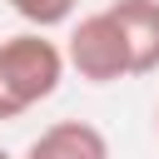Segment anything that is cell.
Listing matches in <instances>:
<instances>
[{"label": "cell", "instance_id": "1", "mask_svg": "<svg viewBox=\"0 0 159 159\" xmlns=\"http://www.w3.org/2000/svg\"><path fill=\"white\" fill-rule=\"evenodd\" d=\"M65 80V50L45 30H20L0 40V124L45 104Z\"/></svg>", "mask_w": 159, "mask_h": 159}, {"label": "cell", "instance_id": "2", "mask_svg": "<svg viewBox=\"0 0 159 159\" xmlns=\"http://www.w3.org/2000/svg\"><path fill=\"white\" fill-rule=\"evenodd\" d=\"M65 50V70H75L84 84H114V80H129V55H124V40H119V25L109 10H89L70 25V40L60 45Z\"/></svg>", "mask_w": 159, "mask_h": 159}, {"label": "cell", "instance_id": "3", "mask_svg": "<svg viewBox=\"0 0 159 159\" xmlns=\"http://www.w3.org/2000/svg\"><path fill=\"white\" fill-rule=\"evenodd\" d=\"M104 10L119 25L129 75H154L159 70V0H109Z\"/></svg>", "mask_w": 159, "mask_h": 159}, {"label": "cell", "instance_id": "4", "mask_svg": "<svg viewBox=\"0 0 159 159\" xmlns=\"http://www.w3.org/2000/svg\"><path fill=\"white\" fill-rule=\"evenodd\" d=\"M20 159H109V139L89 119H55L25 144Z\"/></svg>", "mask_w": 159, "mask_h": 159}, {"label": "cell", "instance_id": "5", "mask_svg": "<svg viewBox=\"0 0 159 159\" xmlns=\"http://www.w3.org/2000/svg\"><path fill=\"white\" fill-rule=\"evenodd\" d=\"M30 30H60V25H70L75 20V10H80V0H5Z\"/></svg>", "mask_w": 159, "mask_h": 159}, {"label": "cell", "instance_id": "6", "mask_svg": "<svg viewBox=\"0 0 159 159\" xmlns=\"http://www.w3.org/2000/svg\"><path fill=\"white\" fill-rule=\"evenodd\" d=\"M154 134H159V104H154Z\"/></svg>", "mask_w": 159, "mask_h": 159}, {"label": "cell", "instance_id": "7", "mask_svg": "<svg viewBox=\"0 0 159 159\" xmlns=\"http://www.w3.org/2000/svg\"><path fill=\"white\" fill-rule=\"evenodd\" d=\"M0 159H15V154H10V149H0Z\"/></svg>", "mask_w": 159, "mask_h": 159}]
</instances>
